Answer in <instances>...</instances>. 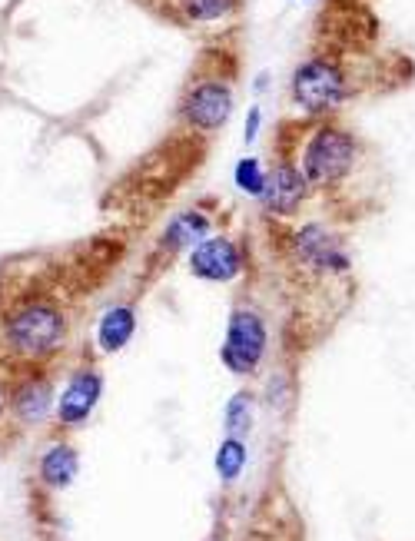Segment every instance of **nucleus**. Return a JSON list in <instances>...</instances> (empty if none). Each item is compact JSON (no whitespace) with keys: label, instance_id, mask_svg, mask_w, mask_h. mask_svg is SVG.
<instances>
[{"label":"nucleus","instance_id":"12","mask_svg":"<svg viewBox=\"0 0 415 541\" xmlns=\"http://www.w3.org/2000/svg\"><path fill=\"white\" fill-rule=\"evenodd\" d=\"M140 4L153 7V14L176 20L183 27L220 24V20L233 17L240 10V0H140Z\"/></svg>","mask_w":415,"mask_h":541},{"label":"nucleus","instance_id":"4","mask_svg":"<svg viewBox=\"0 0 415 541\" xmlns=\"http://www.w3.org/2000/svg\"><path fill=\"white\" fill-rule=\"evenodd\" d=\"M356 140L339 127H319L303 150V176L309 186H336L349 176L356 163Z\"/></svg>","mask_w":415,"mask_h":541},{"label":"nucleus","instance_id":"18","mask_svg":"<svg viewBox=\"0 0 415 541\" xmlns=\"http://www.w3.org/2000/svg\"><path fill=\"white\" fill-rule=\"evenodd\" d=\"M259 120H263V113H259V107H249V113H246V143H253V140H256Z\"/></svg>","mask_w":415,"mask_h":541},{"label":"nucleus","instance_id":"15","mask_svg":"<svg viewBox=\"0 0 415 541\" xmlns=\"http://www.w3.org/2000/svg\"><path fill=\"white\" fill-rule=\"evenodd\" d=\"M249 465V445L246 439H233V435H223V442L216 445V455H213V468H216V478L230 488L243 478Z\"/></svg>","mask_w":415,"mask_h":541},{"label":"nucleus","instance_id":"19","mask_svg":"<svg viewBox=\"0 0 415 541\" xmlns=\"http://www.w3.org/2000/svg\"><path fill=\"white\" fill-rule=\"evenodd\" d=\"M7 422V366L0 362V425Z\"/></svg>","mask_w":415,"mask_h":541},{"label":"nucleus","instance_id":"5","mask_svg":"<svg viewBox=\"0 0 415 541\" xmlns=\"http://www.w3.org/2000/svg\"><path fill=\"white\" fill-rule=\"evenodd\" d=\"M103 372L90 362L77 366L70 376L57 386V402H54V429L60 435L80 432L83 425L93 419L97 405L103 399Z\"/></svg>","mask_w":415,"mask_h":541},{"label":"nucleus","instance_id":"17","mask_svg":"<svg viewBox=\"0 0 415 541\" xmlns=\"http://www.w3.org/2000/svg\"><path fill=\"white\" fill-rule=\"evenodd\" d=\"M236 186L246 193V196H263V186H266V170L263 163L256 160V156H243L240 163H236V173H233Z\"/></svg>","mask_w":415,"mask_h":541},{"label":"nucleus","instance_id":"6","mask_svg":"<svg viewBox=\"0 0 415 541\" xmlns=\"http://www.w3.org/2000/svg\"><path fill=\"white\" fill-rule=\"evenodd\" d=\"M293 100L306 113H329L346 100V74L329 60H306L293 74Z\"/></svg>","mask_w":415,"mask_h":541},{"label":"nucleus","instance_id":"10","mask_svg":"<svg viewBox=\"0 0 415 541\" xmlns=\"http://www.w3.org/2000/svg\"><path fill=\"white\" fill-rule=\"evenodd\" d=\"M80 478V449L67 435H54L44 442V449L37 452L34 462V482L44 488L47 495H60L67 488H74Z\"/></svg>","mask_w":415,"mask_h":541},{"label":"nucleus","instance_id":"8","mask_svg":"<svg viewBox=\"0 0 415 541\" xmlns=\"http://www.w3.org/2000/svg\"><path fill=\"white\" fill-rule=\"evenodd\" d=\"M183 120L196 130H220L233 113V87L220 77L196 80L183 97Z\"/></svg>","mask_w":415,"mask_h":541},{"label":"nucleus","instance_id":"1","mask_svg":"<svg viewBox=\"0 0 415 541\" xmlns=\"http://www.w3.org/2000/svg\"><path fill=\"white\" fill-rule=\"evenodd\" d=\"M47 279L0 276V356L7 366H54L70 342V309Z\"/></svg>","mask_w":415,"mask_h":541},{"label":"nucleus","instance_id":"7","mask_svg":"<svg viewBox=\"0 0 415 541\" xmlns=\"http://www.w3.org/2000/svg\"><path fill=\"white\" fill-rule=\"evenodd\" d=\"M293 256L299 266H306L309 273L326 279V276H342L349 273V253L339 243L336 233H329L326 226L309 223L293 236Z\"/></svg>","mask_w":415,"mask_h":541},{"label":"nucleus","instance_id":"11","mask_svg":"<svg viewBox=\"0 0 415 541\" xmlns=\"http://www.w3.org/2000/svg\"><path fill=\"white\" fill-rule=\"evenodd\" d=\"M306 193H309V183H306L303 170H299L293 160H279L273 170L266 173V186H263V196H259V200H263L269 213L293 216L299 206H303Z\"/></svg>","mask_w":415,"mask_h":541},{"label":"nucleus","instance_id":"2","mask_svg":"<svg viewBox=\"0 0 415 541\" xmlns=\"http://www.w3.org/2000/svg\"><path fill=\"white\" fill-rule=\"evenodd\" d=\"M54 402V366H7V422L14 429L34 432L50 425L54 422Z\"/></svg>","mask_w":415,"mask_h":541},{"label":"nucleus","instance_id":"9","mask_svg":"<svg viewBox=\"0 0 415 541\" xmlns=\"http://www.w3.org/2000/svg\"><path fill=\"white\" fill-rule=\"evenodd\" d=\"M186 269L203 283H230L243 273V249L230 236H206L200 246L190 249Z\"/></svg>","mask_w":415,"mask_h":541},{"label":"nucleus","instance_id":"16","mask_svg":"<svg viewBox=\"0 0 415 541\" xmlns=\"http://www.w3.org/2000/svg\"><path fill=\"white\" fill-rule=\"evenodd\" d=\"M253 425H256V395L246 389L230 395V402H226V409H223L226 435H233V439H249Z\"/></svg>","mask_w":415,"mask_h":541},{"label":"nucleus","instance_id":"3","mask_svg":"<svg viewBox=\"0 0 415 541\" xmlns=\"http://www.w3.org/2000/svg\"><path fill=\"white\" fill-rule=\"evenodd\" d=\"M266 346H269L266 319L259 316L256 309L236 306L230 322H226V339H223V349H220L223 366L240 379L256 376L259 366H263V359H266Z\"/></svg>","mask_w":415,"mask_h":541},{"label":"nucleus","instance_id":"14","mask_svg":"<svg viewBox=\"0 0 415 541\" xmlns=\"http://www.w3.org/2000/svg\"><path fill=\"white\" fill-rule=\"evenodd\" d=\"M210 216H203L200 210H183L176 213L170 223H166V230L160 236V246L166 253H183V249H193L200 246L206 236H210Z\"/></svg>","mask_w":415,"mask_h":541},{"label":"nucleus","instance_id":"13","mask_svg":"<svg viewBox=\"0 0 415 541\" xmlns=\"http://www.w3.org/2000/svg\"><path fill=\"white\" fill-rule=\"evenodd\" d=\"M137 336V306L133 303H113L103 309V316L97 319L93 329V342H97L100 356H117Z\"/></svg>","mask_w":415,"mask_h":541}]
</instances>
